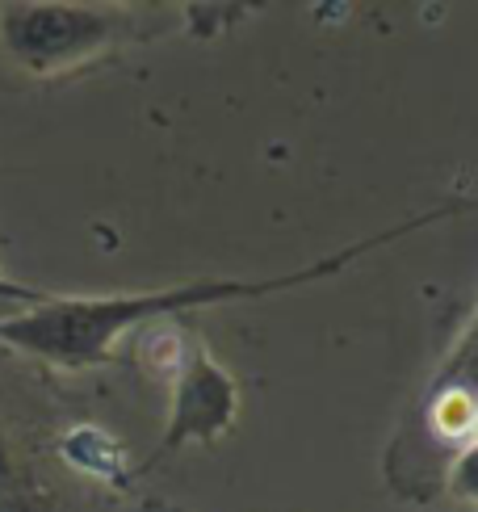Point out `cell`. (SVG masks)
<instances>
[{
    "label": "cell",
    "instance_id": "6da1fadb",
    "mask_svg": "<svg viewBox=\"0 0 478 512\" xmlns=\"http://www.w3.org/2000/svg\"><path fill=\"white\" fill-rule=\"evenodd\" d=\"M445 210H432V215L403 223L386 236H369L361 244H353L349 252H336L328 261L307 265L298 273H277V277H256V282H235V277H219V282H185V286H168L156 294H118V298H76V303H51L34 315H21L13 324H5V336L26 345L34 353H47L59 361H93L101 357L114 340L130 328H139L143 319H160L172 311H193V307H219V303H235V298H265L277 290H294L307 286L315 277H328L344 265H353L361 252L378 248L382 240H399L407 231H420L424 223L441 219Z\"/></svg>",
    "mask_w": 478,
    "mask_h": 512
},
{
    "label": "cell",
    "instance_id": "7a4b0ae2",
    "mask_svg": "<svg viewBox=\"0 0 478 512\" xmlns=\"http://www.w3.org/2000/svg\"><path fill=\"white\" fill-rule=\"evenodd\" d=\"M231 416H235V387L227 370L214 366L206 353H193L177 378L164 450H181L185 441H219Z\"/></svg>",
    "mask_w": 478,
    "mask_h": 512
},
{
    "label": "cell",
    "instance_id": "3957f363",
    "mask_svg": "<svg viewBox=\"0 0 478 512\" xmlns=\"http://www.w3.org/2000/svg\"><path fill=\"white\" fill-rule=\"evenodd\" d=\"M114 30L110 13L97 9H13L5 17V38L9 47L30 59V63H59L68 55H80L105 42Z\"/></svg>",
    "mask_w": 478,
    "mask_h": 512
},
{
    "label": "cell",
    "instance_id": "277c9868",
    "mask_svg": "<svg viewBox=\"0 0 478 512\" xmlns=\"http://www.w3.org/2000/svg\"><path fill=\"white\" fill-rule=\"evenodd\" d=\"M453 487H458V496L478 500V441H470L462 458L453 462Z\"/></svg>",
    "mask_w": 478,
    "mask_h": 512
}]
</instances>
